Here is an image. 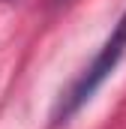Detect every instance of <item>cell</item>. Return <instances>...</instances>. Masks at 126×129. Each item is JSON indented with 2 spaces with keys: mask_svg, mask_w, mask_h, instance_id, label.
<instances>
[{
  "mask_svg": "<svg viewBox=\"0 0 126 129\" xmlns=\"http://www.w3.org/2000/svg\"><path fill=\"white\" fill-rule=\"evenodd\" d=\"M54 3H66V0H54Z\"/></svg>",
  "mask_w": 126,
  "mask_h": 129,
  "instance_id": "7a4b0ae2",
  "label": "cell"
},
{
  "mask_svg": "<svg viewBox=\"0 0 126 129\" xmlns=\"http://www.w3.org/2000/svg\"><path fill=\"white\" fill-rule=\"evenodd\" d=\"M123 54H126V12L120 15V21L114 24L111 36H108L105 45L99 48V54L93 57V63L87 66V69L75 78V84L63 93L60 105H57V111H54V123H66L78 108H84V105L93 99V93L108 81V75L117 69V63L123 60Z\"/></svg>",
  "mask_w": 126,
  "mask_h": 129,
  "instance_id": "6da1fadb",
  "label": "cell"
}]
</instances>
